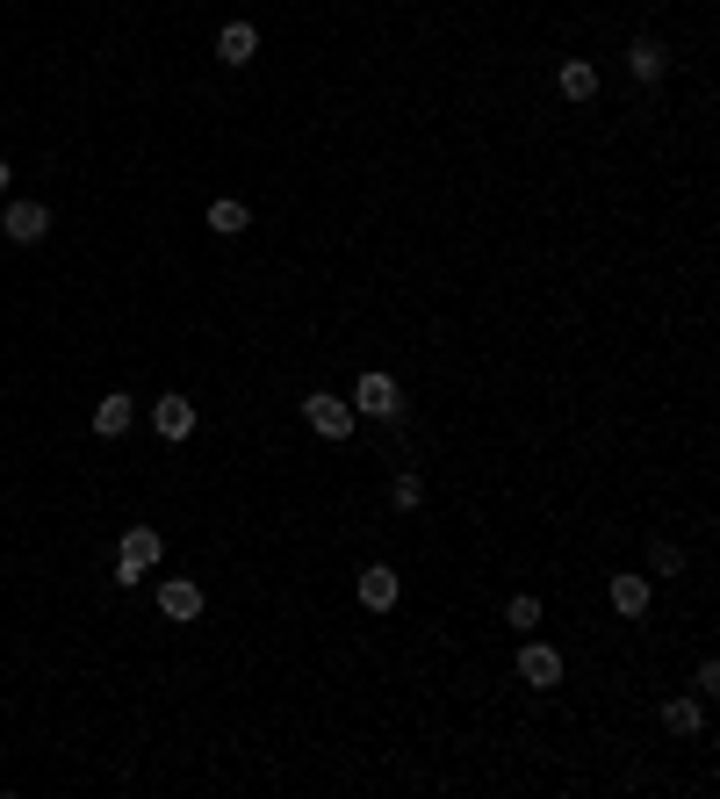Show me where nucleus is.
<instances>
[{
  "label": "nucleus",
  "mask_w": 720,
  "mask_h": 799,
  "mask_svg": "<svg viewBox=\"0 0 720 799\" xmlns=\"http://www.w3.org/2000/svg\"><path fill=\"white\" fill-rule=\"evenodd\" d=\"M404 411V389H396V375H382V367H367L354 382V418H396Z\"/></svg>",
  "instance_id": "nucleus-3"
},
{
  "label": "nucleus",
  "mask_w": 720,
  "mask_h": 799,
  "mask_svg": "<svg viewBox=\"0 0 720 799\" xmlns=\"http://www.w3.org/2000/svg\"><path fill=\"white\" fill-rule=\"evenodd\" d=\"M605 598H612V612H620V620H641V612H649V576H612Z\"/></svg>",
  "instance_id": "nucleus-11"
},
{
  "label": "nucleus",
  "mask_w": 720,
  "mask_h": 799,
  "mask_svg": "<svg viewBox=\"0 0 720 799\" xmlns=\"http://www.w3.org/2000/svg\"><path fill=\"white\" fill-rule=\"evenodd\" d=\"M303 418H310V433H325V440H354V404L346 396H332V389H310L303 396Z\"/></svg>",
  "instance_id": "nucleus-2"
},
{
  "label": "nucleus",
  "mask_w": 720,
  "mask_h": 799,
  "mask_svg": "<svg viewBox=\"0 0 720 799\" xmlns=\"http://www.w3.org/2000/svg\"><path fill=\"white\" fill-rule=\"evenodd\" d=\"M151 570H159V533L130 526V533H122V548H116V583L130 591V583H145Z\"/></svg>",
  "instance_id": "nucleus-1"
},
{
  "label": "nucleus",
  "mask_w": 720,
  "mask_h": 799,
  "mask_svg": "<svg viewBox=\"0 0 720 799\" xmlns=\"http://www.w3.org/2000/svg\"><path fill=\"white\" fill-rule=\"evenodd\" d=\"M130 418H137V404H130V396H101V404H95V433L101 440H122V433H130Z\"/></svg>",
  "instance_id": "nucleus-12"
},
{
  "label": "nucleus",
  "mask_w": 720,
  "mask_h": 799,
  "mask_svg": "<svg viewBox=\"0 0 720 799\" xmlns=\"http://www.w3.org/2000/svg\"><path fill=\"white\" fill-rule=\"evenodd\" d=\"M245 224H253V209H245V203H231V195H224V203H209V230H217V238H238Z\"/></svg>",
  "instance_id": "nucleus-14"
},
{
  "label": "nucleus",
  "mask_w": 720,
  "mask_h": 799,
  "mask_svg": "<svg viewBox=\"0 0 720 799\" xmlns=\"http://www.w3.org/2000/svg\"><path fill=\"white\" fill-rule=\"evenodd\" d=\"M699 720H707V713H699V699H670L663 706V728L670 734H699Z\"/></svg>",
  "instance_id": "nucleus-15"
},
{
  "label": "nucleus",
  "mask_w": 720,
  "mask_h": 799,
  "mask_svg": "<svg viewBox=\"0 0 720 799\" xmlns=\"http://www.w3.org/2000/svg\"><path fill=\"white\" fill-rule=\"evenodd\" d=\"M627 66H634V80H663V72H670V51H663V43H655V37H641L634 43V51H627Z\"/></svg>",
  "instance_id": "nucleus-13"
},
{
  "label": "nucleus",
  "mask_w": 720,
  "mask_h": 799,
  "mask_svg": "<svg viewBox=\"0 0 720 799\" xmlns=\"http://www.w3.org/2000/svg\"><path fill=\"white\" fill-rule=\"evenodd\" d=\"M418 497H425L418 475H396V483H389V504H396V512H418Z\"/></svg>",
  "instance_id": "nucleus-17"
},
{
  "label": "nucleus",
  "mask_w": 720,
  "mask_h": 799,
  "mask_svg": "<svg viewBox=\"0 0 720 799\" xmlns=\"http://www.w3.org/2000/svg\"><path fill=\"white\" fill-rule=\"evenodd\" d=\"M151 425H159V440H188L195 433V404L188 396H159V404H151Z\"/></svg>",
  "instance_id": "nucleus-9"
},
{
  "label": "nucleus",
  "mask_w": 720,
  "mask_h": 799,
  "mask_svg": "<svg viewBox=\"0 0 720 799\" xmlns=\"http://www.w3.org/2000/svg\"><path fill=\"white\" fill-rule=\"evenodd\" d=\"M217 58H224V66H253V58H259V29L253 22H224L217 29Z\"/></svg>",
  "instance_id": "nucleus-8"
},
{
  "label": "nucleus",
  "mask_w": 720,
  "mask_h": 799,
  "mask_svg": "<svg viewBox=\"0 0 720 799\" xmlns=\"http://www.w3.org/2000/svg\"><path fill=\"white\" fill-rule=\"evenodd\" d=\"M519 678H526L533 691H548V684H562V655L548 649V641H533V649H519Z\"/></svg>",
  "instance_id": "nucleus-7"
},
{
  "label": "nucleus",
  "mask_w": 720,
  "mask_h": 799,
  "mask_svg": "<svg viewBox=\"0 0 720 799\" xmlns=\"http://www.w3.org/2000/svg\"><path fill=\"white\" fill-rule=\"evenodd\" d=\"M8 180H14V166H8V159H0V195H8Z\"/></svg>",
  "instance_id": "nucleus-19"
},
{
  "label": "nucleus",
  "mask_w": 720,
  "mask_h": 799,
  "mask_svg": "<svg viewBox=\"0 0 720 799\" xmlns=\"http://www.w3.org/2000/svg\"><path fill=\"white\" fill-rule=\"evenodd\" d=\"M692 684H699V699H707V691H720V663H699V670H692Z\"/></svg>",
  "instance_id": "nucleus-18"
},
{
  "label": "nucleus",
  "mask_w": 720,
  "mask_h": 799,
  "mask_svg": "<svg viewBox=\"0 0 720 799\" xmlns=\"http://www.w3.org/2000/svg\"><path fill=\"white\" fill-rule=\"evenodd\" d=\"M555 87H562V101H591L599 95V66H591V58H562Z\"/></svg>",
  "instance_id": "nucleus-10"
},
{
  "label": "nucleus",
  "mask_w": 720,
  "mask_h": 799,
  "mask_svg": "<svg viewBox=\"0 0 720 799\" xmlns=\"http://www.w3.org/2000/svg\"><path fill=\"white\" fill-rule=\"evenodd\" d=\"M504 620H512L519 634H533V627H541V598H512V605H504Z\"/></svg>",
  "instance_id": "nucleus-16"
},
{
  "label": "nucleus",
  "mask_w": 720,
  "mask_h": 799,
  "mask_svg": "<svg viewBox=\"0 0 720 799\" xmlns=\"http://www.w3.org/2000/svg\"><path fill=\"white\" fill-rule=\"evenodd\" d=\"M396 598H404V576H396L389 562H367V570H361V605L367 612H389Z\"/></svg>",
  "instance_id": "nucleus-4"
},
{
  "label": "nucleus",
  "mask_w": 720,
  "mask_h": 799,
  "mask_svg": "<svg viewBox=\"0 0 720 799\" xmlns=\"http://www.w3.org/2000/svg\"><path fill=\"white\" fill-rule=\"evenodd\" d=\"M0 230H8L14 245H37L43 230H51V209H43V203H8V217H0Z\"/></svg>",
  "instance_id": "nucleus-6"
},
{
  "label": "nucleus",
  "mask_w": 720,
  "mask_h": 799,
  "mask_svg": "<svg viewBox=\"0 0 720 799\" xmlns=\"http://www.w3.org/2000/svg\"><path fill=\"white\" fill-rule=\"evenodd\" d=\"M159 612H166V620H180V627H188V620H203V583L166 576V583H159Z\"/></svg>",
  "instance_id": "nucleus-5"
}]
</instances>
